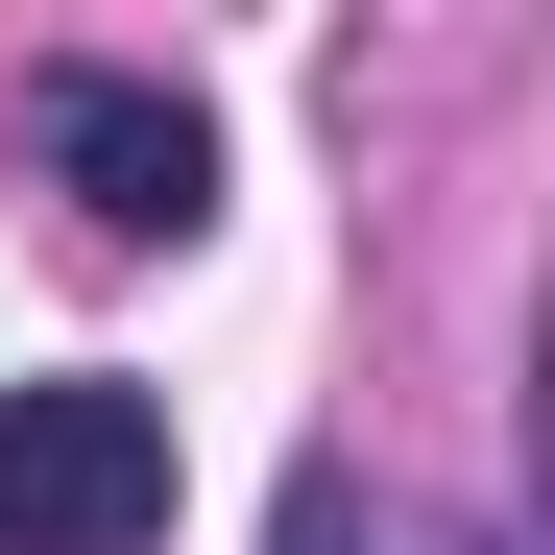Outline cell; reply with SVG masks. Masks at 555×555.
Listing matches in <instances>:
<instances>
[{
  "instance_id": "obj_1",
  "label": "cell",
  "mask_w": 555,
  "mask_h": 555,
  "mask_svg": "<svg viewBox=\"0 0 555 555\" xmlns=\"http://www.w3.org/2000/svg\"><path fill=\"white\" fill-rule=\"evenodd\" d=\"M0 555H169V387L121 362L0 387Z\"/></svg>"
},
{
  "instance_id": "obj_2",
  "label": "cell",
  "mask_w": 555,
  "mask_h": 555,
  "mask_svg": "<svg viewBox=\"0 0 555 555\" xmlns=\"http://www.w3.org/2000/svg\"><path fill=\"white\" fill-rule=\"evenodd\" d=\"M25 145H49V194L98 218V242H194V218H218V121L169 98V73H49Z\"/></svg>"
},
{
  "instance_id": "obj_3",
  "label": "cell",
  "mask_w": 555,
  "mask_h": 555,
  "mask_svg": "<svg viewBox=\"0 0 555 555\" xmlns=\"http://www.w3.org/2000/svg\"><path fill=\"white\" fill-rule=\"evenodd\" d=\"M266 555H387V507H362V459H291V531Z\"/></svg>"
}]
</instances>
